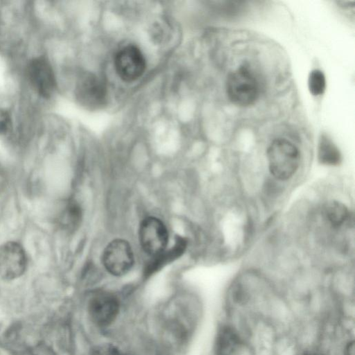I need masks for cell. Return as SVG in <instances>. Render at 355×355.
<instances>
[{
	"label": "cell",
	"mask_w": 355,
	"mask_h": 355,
	"mask_svg": "<svg viewBox=\"0 0 355 355\" xmlns=\"http://www.w3.org/2000/svg\"><path fill=\"white\" fill-rule=\"evenodd\" d=\"M61 213L60 225L67 230H73L79 225L82 218L81 208L75 200H69Z\"/></svg>",
	"instance_id": "9a60e30c"
},
{
	"label": "cell",
	"mask_w": 355,
	"mask_h": 355,
	"mask_svg": "<svg viewBox=\"0 0 355 355\" xmlns=\"http://www.w3.org/2000/svg\"><path fill=\"white\" fill-rule=\"evenodd\" d=\"M130 310L121 294L99 288L85 297L74 320L86 338L116 336L127 331Z\"/></svg>",
	"instance_id": "6da1fadb"
},
{
	"label": "cell",
	"mask_w": 355,
	"mask_h": 355,
	"mask_svg": "<svg viewBox=\"0 0 355 355\" xmlns=\"http://www.w3.org/2000/svg\"><path fill=\"white\" fill-rule=\"evenodd\" d=\"M187 241L184 238L178 237L174 245L168 250H165L159 254L153 257L152 260L144 268V275L146 278L160 269L165 263L181 256L187 248Z\"/></svg>",
	"instance_id": "7c38bea8"
},
{
	"label": "cell",
	"mask_w": 355,
	"mask_h": 355,
	"mask_svg": "<svg viewBox=\"0 0 355 355\" xmlns=\"http://www.w3.org/2000/svg\"><path fill=\"white\" fill-rule=\"evenodd\" d=\"M146 60L139 48L128 45L120 49L114 58L118 76L125 82H132L142 76L146 69Z\"/></svg>",
	"instance_id": "ba28073f"
},
{
	"label": "cell",
	"mask_w": 355,
	"mask_h": 355,
	"mask_svg": "<svg viewBox=\"0 0 355 355\" xmlns=\"http://www.w3.org/2000/svg\"><path fill=\"white\" fill-rule=\"evenodd\" d=\"M139 236L143 250L152 257L164 252L168 241V233L165 225L161 220L153 216L142 220Z\"/></svg>",
	"instance_id": "52a82bcc"
},
{
	"label": "cell",
	"mask_w": 355,
	"mask_h": 355,
	"mask_svg": "<svg viewBox=\"0 0 355 355\" xmlns=\"http://www.w3.org/2000/svg\"><path fill=\"white\" fill-rule=\"evenodd\" d=\"M324 216L332 227H338L348 220L349 211L343 203L332 201L325 206Z\"/></svg>",
	"instance_id": "5bb4252c"
},
{
	"label": "cell",
	"mask_w": 355,
	"mask_h": 355,
	"mask_svg": "<svg viewBox=\"0 0 355 355\" xmlns=\"http://www.w3.org/2000/svg\"><path fill=\"white\" fill-rule=\"evenodd\" d=\"M27 268V256L17 242L8 241L0 246V278L14 281L20 278Z\"/></svg>",
	"instance_id": "8992f818"
},
{
	"label": "cell",
	"mask_w": 355,
	"mask_h": 355,
	"mask_svg": "<svg viewBox=\"0 0 355 355\" xmlns=\"http://www.w3.org/2000/svg\"><path fill=\"white\" fill-rule=\"evenodd\" d=\"M267 157L270 173L280 180L291 178L300 166V153L298 148L285 139H277L270 144Z\"/></svg>",
	"instance_id": "3957f363"
},
{
	"label": "cell",
	"mask_w": 355,
	"mask_h": 355,
	"mask_svg": "<svg viewBox=\"0 0 355 355\" xmlns=\"http://www.w3.org/2000/svg\"><path fill=\"white\" fill-rule=\"evenodd\" d=\"M28 77L34 89L43 98L51 97L56 80L49 62L43 57L33 58L28 64Z\"/></svg>",
	"instance_id": "9c48e42d"
},
{
	"label": "cell",
	"mask_w": 355,
	"mask_h": 355,
	"mask_svg": "<svg viewBox=\"0 0 355 355\" xmlns=\"http://www.w3.org/2000/svg\"><path fill=\"white\" fill-rule=\"evenodd\" d=\"M226 92L232 103L247 107L254 104L258 99L260 93L259 82L251 69L242 66L227 76Z\"/></svg>",
	"instance_id": "277c9868"
},
{
	"label": "cell",
	"mask_w": 355,
	"mask_h": 355,
	"mask_svg": "<svg viewBox=\"0 0 355 355\" xmlns=\"http://www.w3.org/2000/svg\"><path fill=\"white\" fill-rule=\"evenodd\" d=\"M27 355H36L34 352H31L29 354H28Z\"/></svg>",
	"instance_id": "44dd1931"
},
{
	"label": "cell",
	"mask_w": 355,
	"mask_h": 355,
	"mask_svg": "<svg viewBox=\"0 0 355 355\" xmlns=\"http://www.w3.org/2000/svg\"><path fill=\"white\" fill-rule=\"evenodd\" d=\"M76 95L83 105L98 107L105 100L106 90L98 77L92 73H85L78 80Z\"/></svg>",
	"instance_id": "30bf717a"
},
{
	"label": "cell",
	"mask_w": 355,
	"mask_h": 355,
	"mask_svg": "<svg viewBox=\"0 0 355 355\" xmlns=\"http://www.w3.org/2000/svg\"><path fill=\"white\" fill-rule=\"evenodd\" d=\"M308 87L312 95L322 94L326 88V78L323 72L319 69L311 71L308 78Z\"/></svg>",
	"instance_id": "2e32d148"
},
{
	"label": "cell",
	"mask_w": 355,
	"mask_h": 355,
	"mask_svg": "<svg viewBox=\"0 0 355 355\" xmlns=\"http://www.w3.org/2000/svg\"><path fill=\"white\" fill-rule=\"evenodd\" d=\"M12 125L10 114L4 109L0 108V135L8 133Z\"/></svg>",
	"instance_id": "e0dca14e"
},
{
	"label": "cell",
	"mask_w": 355,
	"mask_h": 355,
	"mask_svg": "<svg viewBox=\"0 0 355 355\" xmlns=\"http://www.w3.org/2000/svg\"><path fill=\"white\" fill-rule=\"evenodd\" d=\"M73 355H146L144 349L127 333L122 335L89 338L78 333Z\"/></svg>",
	"instance_id": "7a4b0ae2"
},
{
	"label": "cell",
	"mask_w": 355,
	"mask_h": 355,
	"mask_svg": "<svg viewBox=\"0 0 355 355\" xmlns=\"http://www.w3.org/2000/svg\"><path fill=\"white\" fill-rule=\"evenodd\" d=\"M242 346L241 340L235 330L230 327H220L214 344V355H239Z\"/></svg>",
	"instance_id": "8fae6325"
},
{
	"label": "cell",
	"mask_w": 355,
	"mask_h": 355,
	"mask_svg": "<svg viewBox=\"0 0 355 355\" xmlns=\"http://www.w3.org/2000/svg\"><path fill=\"white\" fill-rule=\"evenodd\" d=\"M8 319H6L1 316H0V336H1V334L2 332V330H3V326L6 323V322L7 321Z\"/></svg>",
	"instance_id": "ffe728a7"
},
{
	"label": "cell",
	"mask_w": 355,
	"mask_h": 355,
	"mask_svg": "<svg viewBox=\"0 0 355 355\" xmlns=\"http://www.w3.org/2000/svg\"><path fill=\"white\" fill-rule=\"evenodd\" d=\"M318 157L322 164L326 165H337L341 161L338 148L326 135H322L319 139Z\"/></svg>",
	"instance_id": "4fadbf2b"
},
{
	"label": "cell",
	"mask_w": 355,
	"mask_h": 355,
	"mask_svg": "<svg viewBox=\"0 0 355 355\" xmlns=\"http://www.w3.org/2000/svg\"><path fill=\"white\" fill-rule=\"evenodd\" d=\"M8 182V174L3 167L0 163V194H1L6 189Z\"/></svg>",
	"instance_id": "ac0fdd59"
},
{
	"label": "cell",
	"mask_w": 355,
	"mask_h": 355,
	"mask_svg": "<svg viewBox=\"0 0 355 355\" xmlns=\"http://www.w3.org/2000/svg\"><path fill=\"white\" fill-rule=\"evenodd\" d=\"M345 355H354V342H350L346 349H345Z\"/></svg>",
	"instance_id": "d6986e66"
},
{
	"label": "cell",
	"mask_w": 355,
	"mask_h": 355,
	"mask_svg": "<svg viewBox=\"0 0 355 355\" xmlns=\"http://www.w3.org/2000/svg\"><path fill=\"white\" fill-rule=\"evenodd\" d=\"M102 261L106 270L112 276L121 277L132 268L134 255L127 241L115 239L105 248Z\"/></svg>",
	"instance_id": "5b68a950"
}]
</instances>
